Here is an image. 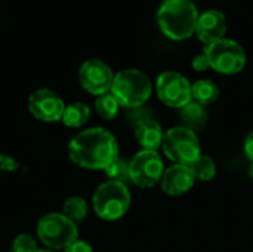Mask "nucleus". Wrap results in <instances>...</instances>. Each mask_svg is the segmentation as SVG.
<instances>
[{
	"instance_id": "aec40b11",
	"label": "nucleus",
	"mask_w": 253,
	"mask_h": 252,
	"mask_svg": "<svg viewBox=\"0 0 253 252\" xmlns=\"http://www.w3.org/2000/svg\"><path fill=\"white\" fill-rule=\"evenodd\" d=\"M190 168L193 169L196 180H200V181H211L216 175L215 160L208 154H200V157L194 163H191Z\"/></svg>"
},
{
	"instance_id": "cd10ccee",
	"label": "nucleus",
	"mask_w": 253,
	"mask_h": 252,
	"mask_svg": "<svg viewBox=\"0 0 253 252\" xmlns=\"http://www.w3.org/2000/svg\"><path fill=\"white\" fill-rule=\"evenodd\" d=\"M252 177H253V166H252Z\"/></svg>"
},
{
	"instance_id": "0eeeda50",
	"label": "nucleus",
	"mask_w": 253,
	"mask_h": 252,
	"mask_svg": "<svg viewBox=\"0 0 253 252\" xmlns=\"http://www.w3.org/2000/svg\"><path fill=\"white\" fill-rule=\"evenodd\" d=\"M37 235L42 244L50 250H67L71 244L79 241L77 226L64 214L58 212H50L40 218Z\"/></svg>"
},
{
	"instance_id": "39448f33",
	"label": "nucleus",
	"mask_w": 253,
	"mask_h": 252,
	"mask_svg": "<svg viewBox=\"0 0 253 252\" xmlns=\"http://www.w3.org/2000/svg\"><path fill=\"white\" fill-rule=\"evenodd\" d=\"M162 149L168 159H170L176 165L190 166L202 154L200 140L197 134L185 126H173L168 129L165 132Z\"/></svg>"
},
{
	"instance_id": "9b49d317",
	"label": "nucleus",
	"mask_w": 253,
	"mask_h": 252,
	"mask_svg": "<svg viewBox=\"0 0 253 252\" xmlns=\"http://www.w3.org/2000/svg\"><path fill=\"white\" fill-rule=\"evenodd\" d=\"M30 113L46 123L58 122L62 119L65 104L58 94L50 89H37L28 98Z\"/></svg>"
},
{
	"instance_id": "1a4fd4ad",
	"label": "nucleus",
	"mask_w": 253,
	"mask_h": 252,
	"mask_svg": "<svg viewBox=\"0 0 253 252\" xmlns=\"http://www.w3.org/2000/svg\"><path fill=\"white\" fill-rule=\"evenodd\" d=\"M190 80L176 71H165L156 80V92L162 102L172 108H182L193 101Z\"/></svg>"
},
{
	"instance_id": "a878e982",
	"label": "nucleus",
	"mask_w": 253,
	"mask_h": 252,
	"mask_svg": "<svg viewBox=\"0 0 253 252\" xmlns=\"http://www.w3.org/2000/svg\"><path fill=\"white\" fill-rule=\"evenodd\" d=\"M245 154L248 156L249 160L253 162V131H251L245 140Z\"/></svg>"
},
{
	"instance_id": "6e6552de",
	"label": "nucleus",
	"mask_w": 253,
	"mask_h": 252,
	"mask_svg": "<svg viewBox=\"0 0 253 252\" xmlns=\"http://www.w3.org/2000/svg\"><path fill=\"white\" fill-rule=\"evenodd\" d=\"M165 165L154 150H141L129 162L130 181L141 189H151L162 181Z\"/></svg>"
},
{
	"instance_id": "412c9836",
	"label": "nucleus",
	"mask_w": 253,
	"mask_h": 252,
	"mask_svg": "<svg viewBox=\"0 0 253 252\" xmlns=\"http://www.w3.org/2000/svg\"><path fill=\"white\" fill-rule=\"evenodd\" d=\"M104 171H105L107 177L110 178V181H117V183L126 184V181L130 180V177H129V163L122 157H117Z\"/></svg>"
},
{
	"instance_id": "f3484780",
	"label": "nucleus",
	"mask_w": 253,
	"mask_h": 252,
	"mask_svg": "<svg viewBox=\"0 0 253 252\" xmlns=\"http://www.w3.org/2000/svg\"><path fill=\"white\" fill-rule=\"evenodd\" d=\"M90 117V108L83 102H71L65 105L62 122L68 128H80L83 126Z\"/></svg>"
},
{
	"instance_id": "dca6fc26",
	"label": "nucleus",
	"mask_w": 253,
	"mask_h": 252,
	"mask_svg": "<svg viewBox=\"0 0 253 252\" xmlns=\"http://www.w3.org/2000/svg\"><path fill=\"white\" fill-rule=\"evenodd\" d=\"M181 119L184 122L182 126L196 131V129L202 128L206 123V120H208L206 107L199 104V102H196V101H191L185 107L181 108Z\"/></svg>"
},
{
	"instance_id": "4468645a",
	"label": "nucleus",
	"mask_w": 253,
	"mask_h": 252,
	"mask_svg": "<svg viewBox=\"0 0 253 252\" xmlns=\"http://www.w3.org/2000/svg\"><path fill=\"white\" fill-rule=\"evenodd\" d=\"M135 138L141 144L142 150H157L163 144L165 132L153 119H142L135 126Z\"/></svg>"
},
{
	"instance_id": "393cba45",
	"label": "nucleus",
	"mask_w": 253,
	"mask_h": 252,
	"mask_svg": "<svg viewBox=\"0 0 253 252\" xmlns=\"http://www.w3.org/2000/svg\"><path fill=\"white\" fill-rule=\"evenodd\" d=\"M64 252H93L92 247L83 241H76L74 244H71Z\"/></svg>"
},
{
	"instance_id": "bb28decb",
	"label": "nucleus",
	"mask_w": 253,
	"mask_h": 252,
	"mask_svg": "<svg viewBox=\"0 0 253 252\" xmlns=\"http://www.w3.org/2000/svg\"><path fill=\"white\" fill-rule=\"evenodd\" d=\"M37 252H53V251H37Z\"/></svg>"
},
{
	"instance_id": "423d86ee",
	"label": "nucleus",
	"mask_w": 253,
	"mask_h": 252,
	"mask_svg": "<svg viewBox=\"0 0 253 252\" xmlns=\"http://www.w3.org/2000/svg\"><path fill=\"white\" fill-rule=\"evenodd\" d=\"M209 59L211 68L221 74H237L246 65V52L243 46L233 39H219L205 45L203 50Z\"/></svg>"
},
{
	"instance_id": "f03ea898",
	"label": "nucleus",
	"mask_w": 253,
	"mask_h": 252,
	"mask_svg": "<svg viewBox=\"0 0 253 252\" xmlns=\"http://www.w3.org/2000/svg\"><path fill=\"white\" fill-rule=\"evenodd\" d=\"M199 10L191 0H165L157 12V24L172 40H185L196 34Z\"/></svg>"
},
{
	"instance_id": "f257e3e1",
	"label": "nucleus",
	"mask_w": 253,
	"mask_h": 252,
	"mask_svg": "<svg viewBox=\"0 0 253 252\" xmlns=\"http://www.w3.org/2000/svg\"><path fill=\"white\" fill-rule=\"evenodd\" d=\"M68 156L80 168L105 169L119 157L116 137L104 128H90L77 134L68 144Z\"/></svg>"
},
{
	"instance_id": "20e7f679",
	"label": "nucleus",
	"mask_w": 253,
	"mask_h": 252,
	"mask_svg": "<svg viewBox=\"0 0 253 252\" xmlns=\"http://www.w3.org/2000/svg\"><path fill=\"white\" fill-rule=\"evenodd\" d=\"M95 214L105 221L122 218L130 206V193L126 184L117 181L102 183L92 198Z\"/></svg>"
},
{
	"instance_id": "f8f14e48",
	"label": "nucleus",
	"mask_w": 253,
	"mask_h": 252,
	"mask_svg": "<svg viewBox=\"0 0 253 252\" xmlns=\"http://www.w3.org/2000/svg\"><path fill=\"white\" fill-rule=\"evenodd\" d=\"M196 183V175L188 165H172L165 169L160 186L168 196H182L188 193Z\"/></svg>"
},
{
	"instance_id": "2eb2a0df",
	"label": "nucleus",
	"mask_w": 253,
	"mask_h": 252,
	"mask_svg": "<svg viewBox=\"0 0 253 252\" xmlns=\"http://www.w3.org/2000/svg\"><path fill=\"white\" fill-rule=\"evenodd\" d=\"M191 94H193V101L206 107L213 104L219 98V88L213 80L200 79L193 83Z\"/></svg>"
},
{
	"instance_id": "7ed1b4c3",
	"label": "nucleus",
	"mask_w": 253,
	"mask_h": 252,
	"mask_svg": "<svg viewBox=\"0 0 253 252\" xmlns=\"http://www.w3.org/2000/svg\"><path fill=\"white\" fill-rule=\"evenodd\" d=\"M110 92L116 97L120 107L138 108L151 97L153 85L144 71L138 68H127L114 76Z\"/></svg>"
},
{
	"instance_id": "a211bd4d",
	"label": "nucleus",
	"mask_w": 253,
	"mask_h": 252,
	"mask_svg": "<svg viewBox=\"0 0 253 252\" xmlns=\"http://www.w3.org/2000/svg\"><path fill=\"white\" fill-rule=\"evenodd\" d=\"M87 212L89 209H87L86 201L79 196H71L64 203V215L68 220H71L74 224L82 223L87 217Z\"/></svg>"
},
{
	"instance_id": "5701e85b",
	"label": "nucleus",
	"mask_w": 253,
	"mask_h": 252,
	"mask_svg": "<svg viewBox=\"0 0 253 252\" xmlns=\"http://www.w3.org/2000/svg\"><path fill=\"white\" fill-rule=\"evenodd\" d=\"M18 168H19V163L12 156L0 153V171H3V172H13Z\"/></svg>"
},
{
	"instance_id": "6ab92c4d",
	"label": "nucleus",
	"mask_w": 253,
	"mask_h": 252,
	"mask_svg": "<svg viewBox=\"0 0 253 252\" xmlns=\"http://www.w3.org/2000/svg\"><path fill=\"white\" fill-rule=\"evenodd\" d=\"M119 108H120V104L111 92L99 95L95 101L96 113L105 120H113L119 114Z\"/></svg>"
},
{
	"instance_id": "9d476101",
	"label": "nucleus",
	"mask_w": 253,
	"mask_h": 252,
	"mask_svg": "<svg viewBox=\"0 0 253 252\" xmlns=\"http://www.w3.org/2000/svg\"><path fill=\"white\" fill-rule=\"evenodd\" d=\"M113 70L101 59H87L79 70V80L84 91L92 95H104L111 91L114 82Z\"/></svg>"
},
{
	"instance_id": "b1692460",
	"label": "nucleus",
	"mask_w": 253,
	"mask_h": 252,
	"mask_svg": "<svg viewBox=\"0 0 253 252\" xmlns=\"http://www.w3.org/2000/svg\"><path fill=\"white\" fill-rule=\"evenodd\" d=\"M193 68L196 71H206L208 68H211V64H209V59L206 56V53H199L193 58V62H191Z\"/></svg>"
},
{
	"instance_id": "ddd939ff",
	"label": "nucleus",
	"mask_w": 253,
	"mask_h": 252,
	"mask_svg": "<svg viewBox=\"0 0 253 252\" xmlns=\"http://www.w3.org/2000/svg\"><path fill=\"white\" fill-rule=\"evenodd\" d=\"M227 33V18L218 9H208L199 15L196 25V36L205 45L224 39Z\"/></svg>"
},
{
	"instance_id": "4be33fe9",
	"label": "nucleus",
	"mask_w": 253,
	"mask_h": 252,
	"mask_svg": "<svg viewBox=\"0 0 253 252\" xmlns=\"http://www.w3.org/2000/svg\"><path fill=\"white\" fill-rule=\"evenodd\" d=\"M37 244L31 235H18L12 244V252H37Z\"/></svg>"
}]
</instances>
